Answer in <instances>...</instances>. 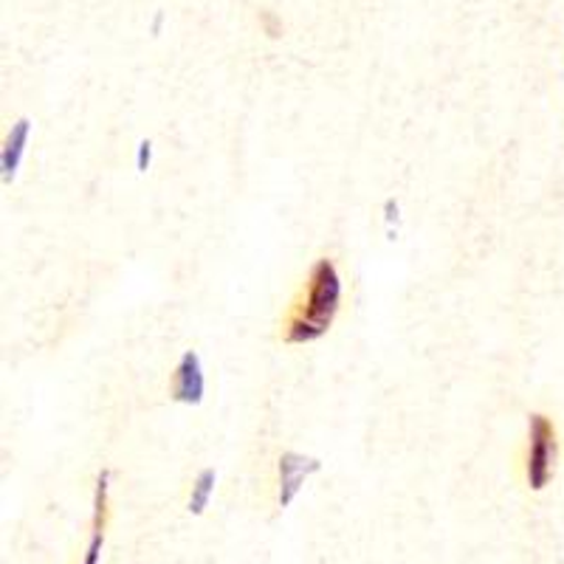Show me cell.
Listing matches in <instances>:
<instances>
[{
	"label": "cell",
	"instance_id": "6da1fadb",
	"mask_svg": "<svg viewBox=\"0 0 564 564\" xmlns=\"http://www.w3.org/2000/svg\"><path fill=\"white\" fill-rule=\"evenodd\" d=\"M336 305H339V276H336L334 265L319 260L285 319V339L311 341L325 334L336 314Z\"/></svg>",
	"mask_w": 564,
	"mask_h": 564
},
{
	"label": "cell",
	"instance_id": "7a4b0ae2",
	"mask_svg": "<svg viewBox=\"0 0 564 564\" xmlns=\"http://www.w3.org/2000/svg\"><path fill=\"white\" fill-rule=\"evenodd\" d=\"M556 463V430L545 415L531 417V443H528V482L531 488H545Z\"/></svg>",
	"mask_w": 564,
	"mask_h": 564
},
{
	"label": "cell",
	"instance_id": "3957f363",
	"mask_svg": "<svg viewBox=\"0 0 564 564\" xmlns=\"http://www.w3.org/2000/svg\"><path fill=\"white\" fill-rule=\"evenodd\" d=\"M99 545H102V531L94 533V542H90L88 556H85V564H97L99 562Z\"/></svg>",
	"mask_w": 564,
	"mask_h": 564
}]
</instances>
